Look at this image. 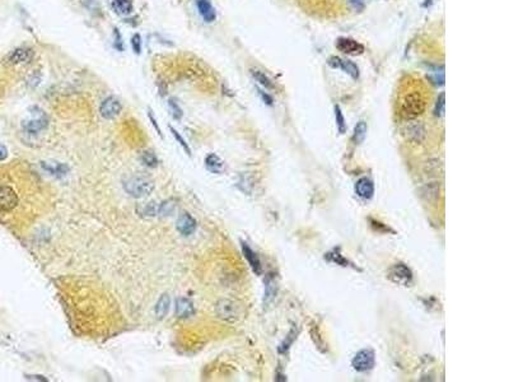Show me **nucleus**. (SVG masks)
Returning <instances> with one entry per match:
<instances>
[{
    "instance_id": "nucleus-32",
    "label": "nucleus",
    "mask_w": 509,
    "mask_h": 382,
    "mask_svg": "<svg viewBox=\"0 0 509 382\" xmlns=\"http://www.w3.org/2000/svg\"><path fill=\"white\" fill-rule=\"evenodd\" d=\"M168 106H170L171 115L173 116V118H175V120L180 121L182 118V110H181V107L178 106L177 102H176L173 98H171L170 101H168Z\"/></svg>"
},
{
    "instance_id": "nucleus-26",
    "label": "nucleus",
    "mask_w": 509,
    "mask_h": 382,
    "mask_svg": "<svg viewBox=\"0 0 509 382\" xmlns=\"http://www.w3.org/2000/svg\"><path fill=\"white\" fill-rule=\"evenodd\" d=\"M251 74L256 79V81H257L258 83L261 84V86L265 87V88H269V89H273L274 88L273 82L270 81V78H269L268 75H265V73L261 72V70L251 69Z\"/></svg>"
},
{
    "instance_id": "nucleus-17",
    "label": "nucleus",
    "mask_w": 509,
    "mask_h": 382,
    "mask_svg": "<svg viewBox=\"0 0 509 382\" xmlns=\"http://www.w3.org/2000/svg\"><path fill=\"white\" fill-rule=\"evenodd\" d=\"M194 305L189 298L180 297L176 299V316L180 318H187L194 315Z\"/></svg>"
},
{
    "instance_id": "nucleus-20",
    "label": "nucleus",
    "mask_w": 509,
    "mask_h": 382,
    "mask_svg": "<svg viewBox=\"0 0 509 382\" xmlns=\"http://www.w3.org/2000/svg\"><path fill=\"white\" fill-rule=\"evenodd\" d=\"M408 136L414 143H421L425 138V129L420 123L413 124L408 128Z\"/></svg>"
},
{
    "instance_id": "nucleus-7",
    "label": "nucleus",
    "mask_w": 509,
    "mask_h": 382,
    "mask_svg": "<svg viewBox=\"0 0 509 382\" xmlns=\"http://www.w3.org/2000/svg\"><path fill=\"white\" fill-rule=\"evenodd\" d=\"M389 276L392 282L401 284V286H409L413 282V271L402 263L395 264L390 269Z\"/></svg>"
},
{
    "instance_id": "nucleus-8",
    "label": "nucleus",
    "mask_w": 509,
    "mask_h": 382,
    "mask_svg": "<svg viewBox=\"0 0 509 382\" xmlns=\"http://www.w3.org/2000/svg\"><path fill=\"white\" fill-rule=\"evenodd\" d=\"M123 106L117 97L110 96L102 101L101 106H99V114L106 120H112L116 116L120 115Z\"/></svg>"
},
{
    "instance_id": "nucleus-16",
    "label": "nucleus",
    "mask_w": 509,
    "mask_h": 382,
    "mask_svg": "<svg viewBox=\"0 0 509 382\" xmlns=\"http://www.w3.org/2000/svg\"><path fill=\"white\" fill-rule=\"evenodd\" d=\"M242 252H243L245 257H246V260L249 262L250 267H251L252 270H254V273L257 274V275H261L262 267H261L260 259H258L257 255L255 254L254 250H252L247 244L242 242Z\"/></svg>"
},
{
    "instance_id": "nucleus-24",
    "label": "nucleus",
    "mask_w": 509,
    "mask_h": 382,
    "mask_svg": "<svg viewBox=\"0 0 509 382\" xmlns=\"http://www.w3.org/2000/svg\"><path fill=\"white\" fill-rule=\"evenodd\" d=\"M176 209V203L173 200H166V202L160 203L158 205V214L160 217H170L175 213Z\"/></svg>"
},
{
    "instance_id": "nucleus-15",
    "label": "nucleus",
    "mask_w": 509,
    "mask_h": 382,
    "mask_svg": "<svg viewBox=\"0 0 509 382\" xmlns=\"http://www.w3.org/2000/svg\"><path fill=\"white\" fill-rule=\"evenodd\" d=\"M355 194L362 199L369 200L373 197L374 195V185L369 178L362 177L357 181L355 184Z\"/></svg>"
},
{
    "instance_id": "nucleus-34",
    "label": "nucleus",
    "mask_w": 509,
    "mask_h": 382,
    "mask_svg": "<svg viewBox=\"0 0 509 382\" xmlns=\"http://www.w3.org/2000/svg\"><path fill=\"white\" fill-rule=\"evenodd\" d=\"M131 49L135 52L136 55H139L141 52V37L139 33H135V35L131 37Z\"/></svg>"
},
{
    "instance_id": "nucleus-21",
    "label": "nucleus",
    "mask_w": 509,
    "mask_h": 382,
    "mask_svg": "<svg viewBox=\"0 0 509 382\" xmlns=\"http://www.w3.org/2000/svg\"><path fill=\"white\" fill-rule=\"evenodd\" d=\"M170 306H171V298L167 293L162 294L158 299L157 305H155V316H157L159 320L165 318L167 316L168 311H170Z\"/></svg>"
},
{
    "instance_id": "nucleus-10",
    "label": "nucleus",
    "mask_w": 509,
    "mask_h": 382,
    "mask_svg": "<svg viewBox=\"0 0 509 382\" xmlns=\"http://www.w3.org/2000/svg\"><path fill=\"white\" fill-rule=\"evenodd\" d=\"M329 65L332 68H340V69H342L345 73H348V74L352 76L353 79L359 78V69L350 60H342L340 57L332 56L329 59Z\"/></svg>"
},
{
    "instance_id": "nucleus-14",
    "label": "nucleus",
    "mask_w": 509,
    "mask_h": 382,
    "mask_svg": "<svg viewBox=\"0 0 509 382\" xmlns=\"http://www.w3.org/2000/svg\"><path fill=\"white\" fill-rule=\"evenodd\" d=\"M195 3H196V8L202 19L208 23L214 22L215 18H217V13H215V9L210 3V0H195Z\"/></svg>"
},
{
    "instance_id": "nucleus-13",
    "label": "nucleus",
    "mask_w": 509,
    "mask_h": 382,
    "mask_svg": "<svg viewBox=\"0 0 509 382\" xmlns=\"http://www.w3.org/2000/svg\"><path fill=\"white\" fill-rule=\"evenodd\" d=\"M41 167L47 173L59 178L64 177L69 172V166L62 162H55V160H44V162H41Z\"/></svg>"
},
{
    "instance_id": "nucleus-23",
    "label": "nucleus",
    "mask_w": 509,
    "mask_h": 382,
    "mask_svg": "<svg viewBox=\"0 0 509 382\" xmlns=\"http://www.w3.org/2000/svg\"><path fill=\"white\" fill-rule=\"evenodd\" d=\"M367 131H368L367 124L364 121H359L354 128V135H353V140H354L355 144L363 143L367 136Z\"/></svg>"
},
{
    "instance_id": "nucleus-2",
    "label": "nucleus",
    "mask_w": 509,
    "mask_h": 382,
    "mask_svg": "<svg viewBox=\"0 0 509 382\" xmlns=\"http://www.w3.org/2000/svg\"><path fill=\"white\" fill-rule=\"evenodd\" d=\"M215 313L220 320L227 323H236L243 316V307L239 302L232 299H220L215 305Z\"/></svg>"
},
{
    "instance_id": "nucleus-9",
    "label": "nucleus",
    "mask_w": 509,
    "mask_h": 382,
    "mask_svg": "<svg viewBox=\"0 0 509 382\" xmlns=\"http://www.w3.org/2000/svg\"><path fill=\"white\" fill-rule=\"evenodd\" d=\"M336 47L344 54L359 55L364 51V46L358 41L348 37H340L336 41Z\"/></svg>"
},
{
    "instance_id": "nucleus-1",
    "label": "nucleus",
    "mask_w": 509,
    "mask_h": 382,
    "mask_svg": "<svg viewBox=\"0 0 509 382\" xmlns=\"http://www.w3.org/2000/svg\"><path fill=\"white\" fill-rule=\"evenodd\" d=\"M123 188L126 194L135 199L146 197L154 190V181L143 173H133L123 180Z\"/></svg>"
},
{
    "instance_id": "nucleus-27",
    "label": "nucleus",
    "mask_w": 509,
    "mask_h": 382,
    "mask_svg": "<svg viewBox=\"0 0 509 382\" xmlns=\"http://www.w3.org/2000/svg\"><path fill=\"white\" fill-rule=\"evenodd\" d=\"M140 159H141V162H143V165L147 166V167H149V168H155L158 166V163H159L157 155H155L152 151H146V152L141 153Z\"/></svg>"
},
{
    "instance_id": "nucleus-28",
    "label": "nucleus",
    "mask_w": 509,
    "mask_h": 382,
    "mask_svg": "<svg viewBox=\"0 0 509 382\" xmlns=\"http://www.w3.org/2000/svg\"><path fill=\"white\" fill-rule=\"evenodd\" d=\"M335 120H336V126L339 129V133L344 134L347 131V123H345L344 115H342L339 106H335Z\"/></svg>"
},
{
    "instance_id": "nucleus-31",
    "label": "nucleus",
    "mask_w": 509,
    "mask_h": 382,
    "mask_svg": "<svg viewBox=\"0 0 509 382\" xmlns=\"http://www.w3.org/2000/svg\"><path fill=\"white\" fill-rule=\"evenodd\" d=\"M170 130L172 131V135L175 136V139H176V140H177L178 143L181 144V147H182V148H184V151L186 152V154L191 155V149H190L189 144L186 143V140H185V139H184V136L180 135V133H178V131L176 130L175 128H172V126H170Z\"/></svg>"
},
{
    "instance_id": "nucleus-3",
    "label": "nucleus",
    "mask_w": 509,
    "mask_h": 382,
    "mask_svg": "<svg viewBox=\"0 0 509 382\" xmlns=\"http://www.w3.org/2000/svg\"><path fill=\"white\" fill-rule=\"evenodd\" d=\"M30 111L31 115H32V118L23 121L22 129L25 133L31 134V135H36V134L41 133V131H44L49 126V117L45 114L44 110H41L37 106L31 107Z\"/></svg>"
},
{
    "instance_id": "nucleus-11",
    "label": "nucleus",
    "mask_w": 509,
    "mask_h": 382,
    "mask_svg": "<svg viewBox=\"0 0 509 382\" xmlns=\"http://www.w3.org/2000/svg\"><path fill=\"white\" fill-rule=\"evenodd\" d=\"M33 57V51L27 47H18V49L13 50L9 55L7 56V62L10 65H18L25 64V63L31 62Z\"/></svg>"
},
{
    "instance_id": "nucleus-19",
    "label": "nucleus",
    "mask_w": 509,
    "mask_h": 382,
    "mask_svg": "<svg viewBox=\"0 0 509 382\" xmlns=\"http://www.w3.org/2000/svg\"><path fill=\"white\" fill-rule=\"evenodd\" d=\"M421 196L424 200L429 203H436L439 199V184L438 183H429L421 188Z\"/></svg>"
},
{
    "instance_id": "nucleus-30",
    "label": "nucleus",
    "mask_w": 509,
    "mask_h": 382,
    "mask_svg": "<svg viewBox=\"0 0 509 382\" xmlns=\"http://www.w3.org/2000/svg\"><path fill=\"white\" fill-rule=\"evenodd\" d=\"M444 107H445V94L442 92L437 99L436 109H434V115L438 116V117H442V116L444 115Z\"/></svg>"
},
{
    "instance_id": "nucleus-25",
    "label": "nucleus",
    "mask_w": 509,
    "mask_h": 382,
    "mask_svg": "<svg viewBox=\"0 0 509 382\" xmlns=\"http://www.w3.org/2000/svg\"><path fill=\"white\" fill-rule=\"evenodd\" d=\"M265 284L266 287H265V297H263V302H265V304H269V302L274 298V296H275L276 293L275 280H274L271 276H268Z\"/></svg>"
},
{
    "instance_id": "nucleus-5",
    "label": "nucleus",
    "mask_w": 509,
    "mask_h": 382,
    "mask_svg": "<svg viewBox=\"0 0 509 382\" xmlns=\"http://www.w3.org/2000/svg\"><path fill=\"white\" fill-rule=\"evenodd\" d=\"M376 365V354L372 349H362L354 355L352 360V366L357 372H367L371 371Z\"/></svg>"
},
{
    "instance_id": "nucleus-22",
    "label": "nucleus",
    "mask_w": 509,
    "mask_h": 382,
    "mask_svg": "<svg viewBox=\"0 0 509 382\" xmlns=\"http://www.w3.org/2000/svg\"><path fill=\"white\" fill-rule=\"evenodd\" d=\"M111 5H112V9L115 10V13L120 15H129L134 10V5L131 0H112Z\"/></svg>"
},
{
    "instance_id": "nucleus-35",
    "label": "nucleus",
    "mask_w": 509,
    "mask_h": 382,
    "mask_svg": "<svg viewBox=\"0 0 509 382\" xmlns=\"http://www.w3.org/2000/svg\"><path fill=\"white\" fill-rule=\"evenodd\" d=\"M41 79H42V75H41V73L39 72H37V70H35V72L32 73L30 76H28V79H27V83L30 84L31 87H37L38 86L39 83H41Z\"/></svg>"
},
{
    "instance_id": "nucleus-18",
    "label": "nucleus",
    "mask_w": 509,
    "mask_h": 382,
    "mask_svg": "<svg viewBox=\"0 0 509 382\" xmlns=\"http://www.w3.org/2000/svg\"><path fill=\"white\" fill-rule=\"evenodd\" d=\"M205 167L208 168V171L213 173H217V175H220V173L224 172L226 170V166H224V162L218 157L214 153H210L205 157Z\"/></svg>"
},
{
    "instance_id": "nucleus-36",
    "label": "nucleus",
    "mask_w": 509,
    "mask_h": 382,
    "mask_svg": "<svg viewBox=\"0 0 509 382\" xmlns=\"http://www.w3.org/2000/svg\"><path fill=\"white\" fill-rule=\"evenodd\" d=\"M347 2L355 12H363L365 8V0H347Z\"/></svg>"
},
{
    "instance_id": "nucleus-29",
    "label": "nucleus",
    "mask_w": 509,
    "mask_h": 382,
    "mask_svg": "<svg viewBox=\"0 0 509 382\" xmlns=\"http://www.w3.org/2000/svg\"><path fill=\"white\" fill-rule=\"evenodd\" d=\"M326 259L330 260L332 263H336L337 265H341V267H348V260L342 257V255H340L337 251H331L329 254H326Z\"/></svg>"
},
{
    "instance_id": "nucleus-38",
    "label": "nucleus",
    "mask_w": 509,
    "mask_h": 382,
    "mask_svg": "<svg viewBox=\"0 0 509 382\" xmlns=\"http://www.w3.org/2000/svg\"><path fill=\"white\" fill-rule=\"evenodd\" d=\"M8 157V149L4 144H0V162H3L4 159H7Z\"/></svg>"
},
{
    "instance_id": "nucleus-6",
    "label": "nucleus",
    "mask_w": 509,
    "mask_h": 382,
    "mask_svg": "<svg viewBox=\"0 0 509 382\" xmlns=\"http://www.w3.org/2000/svg\"><path fill=\"white\" fill-rule=\"evenodd\" d=\"M19 197L12 186L0 185V212H10L18 205Z\"/></svg>"
},
{
    "instance_id": "nucleus-37",
    "label": "nucleus",
    "mask_w": 509,
    "mask_h": 382,
    "mask_svg": "<svg viewBox=\"0 0 509 382\" xmlns=\"http://www.w3.org/2000/svg\"><path fill=\"white\" fill-rule=\"evenodd\" d=\"M148 116H149V120L152 121V125L154 126V129H155V130H157V133L159 134V135L162 136V138H163V135H162V130H160V128H159V126H158V123H157V120H155L154 115H153L152 110H149V111H148Z\"/></svg>"
},
{
    "instance_id": "nucleus-40",
    "label": "nucleus",
    "mask_w": 509,
    "mask_h": 382,
    "mask_svg": "<svg viewBox=\"0 0 509 382\" xmlns=\"http://www.w3.org/2000/svg\"><path fill=\"white\" fill-rule=\"evenodd\" d=\"M258 93H260V96H261V98L263 99V101L266 102L268 105H273V98H271L269 94H266V93H263L262 91H258Z\"/></svg>"
},
{
    "instance_id": "nucleus-4",
    "label": "nucleus",
    "mask_w": 509,
    "mask_h": 382,
    "mask_svg": "<svg viewBox=\"0 0 509 382\" xmlns=\"http://www.w3.org/2000/svg\"><path fill=\"white\" fill-rule=\"evenodd\" d=\"M425 109V104L424 99L421 98L420 94H409L406 96L405 101L402 102V115L405 118H415L420 116Z\"/></svg>"
},
{
    "instance_id": "nucleus-39",
    "label": "nucleus",
    "mask_w": 509,
    "mask_h": 382,
    "mask_svg": "<svg viewBox=\"0 0 509 382\" xmlns=\"http://www.w3.org/2000/svg\"><path fill=\"white\" fill-rule=\"evenodd\" d=\"M26 378L27 380H33V381H47L46 377L39 375H26Z\"/></svg>"
},
{
    "instance_id": "nucleus-33",
    "label": "nucleus",
    "mask_w": 509,
    "mask_h": 382,
    "mask_svg": "<svg viewBox=\"0 0 509 382\" xmlns=\"http://www.w3.org/2000/svg\"><path fill=\"white\" fill-rule=\"evenodd\" d=\"M143 214H146L147 217H154V215L158 214V205L155 202H149L147 203L143 207V210H141Z\"/></svg>"
},
{
    "instance_id": "nucleus-12",
    "label": "nucleus",
    "mask_w": 509,
    "mask_h": 382,
    "mask_svg": "<svg viewBox=\"0 0 509 382\" xmlns=\"http://www.w3.org/2000/svg\"><path fill=\"white\" fill-rule=\"evenodd\" d=\"M197 223L192 215L189 213H184L180 218H178L177 223H176V228L180 232L182 236H190L196 231Z\"/></svg>"
}]
</instances>
